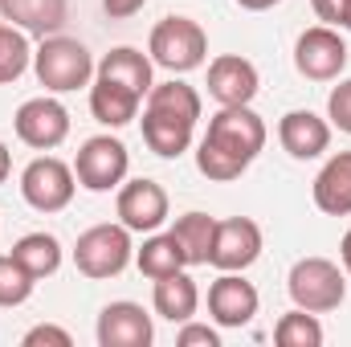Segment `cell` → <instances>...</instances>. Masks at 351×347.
<instances>
[{
  "label": "cell",
  "mask_w": 351,
  "mask_h": 347,
  "mask_svg": "<svg viewBox=\"0 0 351 347\" xmlns=\"http://www.w3.org/2000/svg\"><path fill=\"white\" fill-rule=\"evenodd\" d=\"M265 123L254 106H221L208 119L204 139L196 143V168L204 180L229 184L262 156L265 147Z\"/></svg>",
  "instance_id": "cell-1"
},
{
  "label": "cell",
  "mask_w": 351,
  "mask_h": 347,
  "mask_svg": "<svg viewBox=\"0 0 351 347\" xmlns=\"http://www.w3.org/2000/svg\"><path fill=\"white\" fill-rule=\"evenodd\" d=\"M200 123V94L188 82H156L143 98V143L160 160H180Z\"/></svg>",
  "instance_id": "cell-2"
},
{
  "label": "cell",
  "mask_w": 351,
  "mask_h": 347,
  "mask_svg": "<svg viewBox=\"0 0 351 347\" xmlns=\"http://www.w3.org/2000/svg\"><path fill=\"white\" fill-rule=\"evenodd\" d=\"M33 74L49 94H70V90H82L94 82V58L78 37L49 33L33 49Z\"/></svg>",
  "instance_id": "cell-3"
},
{
  "label": "cell",
  "mask_w": 351,
  "mask_h": 347,
  "mask_svg": "<svg viewBox=\"0 0 351 347\" xmlns=\"http://www.w3.org/2000/svg\"><path fill=\"white\" fill-rule=\"evenodd\" d=\"M147 53L168 74H192L208 58V33L192 16H164L147 37Z\"/></svg>",
  "instance_id": "cell-4"
},
{
  "label": "cell",
  "mask_w": 351,
  "mask_h": 347,
  "mask_svg": "<svg viewBox=\"0 0 351 347\" xmlns=\"http://www.w3.org/2000/svg\"><path fill=\"white\" fill-rule=\"evenodd\" d=\"M286 290H290L294 307H302L311 315H327V311H339L343 307L348 278H343V270L335 261H327V258H298L290 265Z\"/></svg>",
  "instance_id": "cell-5"
},
{
  "label": "cell",
  "mask_w": 351,
  "mask_h": 347,
  "mask_svg": "<svg viewBox=\"0 0 351 347\" xmlns=\"http://www.w3.org/2000/svg\"><path fill=\"white\" fill-rule=\"evenodd\" d=\"M135 258V246H131V229L119 221V225H90L86 233L74 241V265L82 278H119Z\"/></svg>",
  "instance_id": "cell-6"
},
{
  "label": "cell",
  "mask_w": 351,
  "mask_h": 347,
  "mask_svg": "<svg viewBox=\"0 0 351 347\" xmlns=\"http://www.w3.org/2000/svg\"><path fill=\"white\" fill-rule=\"evenodd\" d=\"M74 188H78V176L58 156H37L21 172V196L37 213H62L74 200Z\"/></svg>",
  "instance_id": "cell-7"
},
{
  "label": "cell",
  "mask_w": 351,
  "mask_h": 347,
  "mask_svg": "<svg viewBox=\"0 0 351 347\" xmlns=\"http://www.w3.org/2000/svg\"><path fill=\"white\" fill-rule=\"evenodd\" d=\"M12 127H16V139L33 152H53L66 143L70 135V110L53 98V94H37V98H25L12 115Z\"/></svg>",
  "instance_id": "cell-8"
},
{
  "label": "cell",
  "mask_w": 351,
  "mask_h": 347,
  "mask_svg": "<svg viewBox=\"0 0 351 347\" xmlns=\"http://www.w3.org/2000/svg\"><path fill=\"white\" fill-rule=\"evenodd\" d=\"M127 168H131L127 143L114 139V135H94L74 156L78 188H86V192H110V188H119L127 180Z\"/></svg>",
  "instance_id": "cell-9"
},
{
  "label": "cell",
  "mask_w": 351,
  "mask_h": 347,
  "mask_svg": "<svg viewBox=\"0 0 351 347\" xmlns=\"http://www.w3.org/2000/svg\"><path fill=\"white\" fill-rule=\"evenodd\" d=\"M294 70L306 82H335L348 70V41L331 25H315L294 41Z\"/></svg>",
  "instance_id": "cell-10"
},
{
  "label": "cell",
  "mask_w": 351,
  "mask_h": 347,
  "mask_svg": "<svg viewBox=\"0 0 351 347\" xmlns=\"http://www.w3.org/2000/svg\"><path fill=\"white\" fill-rule=\"evenodd\" d=\"M114 213L131 233H156L168 221V192L160 180H123L119 196H114Z\"/></svg>",
  "instance_id": "cell-11"
},
{
  "label": "cell",
  "mask_w": 351,
  "mask_h": 347,
  "mask_svg": "<svg viewBox=\"0 0 351 347\" xmlns=\"http://www.w3.org/2000/svg\"><path fill=\"white\" fill-rule=\"evenodd\" d=\"M258 258H262V229H258V221H250V217L217 221L213 250H208V265L213 270L241 274V270H250Z\"/></svg>",
  "instance_id": "cell-12"
},
{
  "label": "cell",
  "mask_w": 351,
  "mask_h": 347,
  "mask_svg": "<svg viewBox=\"0 0 351 347\" xmlns=\"http://www.w3.org/2000/svg\"><path fill=\"white\" fill-rule=\"evenodd\" d=\"M258 66L241 53H221L208 66V94L217 106H250L258 98Z\"/></svg>",
  "instance_id": "cell-13"
},
{
  "label": "cell",
  "mask_w": 351,
  "mask_h": 347,
  "mask_svg": "<svg viewBox=\"0 0 351 347\" xmlns=\"http://www.w3.org/2000/svg\"><path fill=\"white\" fill-rule=\"evenodd\" d=\"M258 307H262L258 286L245 282L241 274H221L208 286V315L217 319V327H245L254 323Z\"/></svg>",
  "instance_id": "cell-14"
},
{
  "label": "cell",
  "mask_w": 351,
  "mask_h": 347,
  "mask_svg": "<svg viewBox=\"0 0 351 347\" xmlns=\"http://www.w3.org/2000/svg\"><path fill=\"white\" fill-rule=\"evenodd\" d=\"M156 339L152 315L139 302H106L98 315V347H147Z\"/></svg>",
  "instance_id": "cell-15"
},
{
  "label": "cell",
  "mask_w": 351,
  "mask_h": 347,
  "mask_svg": "<svg viewBox=\"0 0 351 347\" xmlns=\"http://www.w3.org/2000/svg\"><path fill=\"white\" fill-rule=\"evenodd\" d=\"M278 143L290 160H319L331 147V123L315 110H286L278 119Z\"/></svg>",
  "instance_id": "cell-16"
},
{
  "label": "cell",
  "mask_w": 351,
  "mask_h": 347,
  "mask_svg": "<svg viewBox=\"0 0 351 347\" xmlns=\"http://www.w3.org/2000/svg\"><path fill=\"white\" fill-rule=\"evenodd\" d=\"M152 58L143 53V49H135V45H119V49H110L98 66H94V78H106V82H119V86L135 90L139 98H147V90L156 86V78H152Z\"/></svg>",
  "instance_id": "cell-17"
},
{
  "label": "cell",
  "mask_w": 351,
  "mask_h": 347,
  "mask_svg": "<svg viewBox=\"0 0 351 347\" xmlns=\"http://www.w3.org/2000/svg\"><path fill=\"white\" fill-rule=\"evenodd\" d=\"M315 208L327 217H351V152H339L315 176Z\"/></svg>",
  "instance_id": "cell-18"
},
{
  "label": "cell",
  "mask_w": 351,
  "mask_h": 347,
  "mask_svg": "<svg viewBox=\"0 0 351 347\" xmlns=\"http://www.w3.org/2000/svg\"><path fill=\"white\" fill-rule=\"evenodd\" d=\"M0 12L8 25L33 37H49V33H62L70 16V0H0Z\"/></svg>",
  "instance_id": "cell-19"
},
{
  "label": "cell",
  "mask_w": 351,
  "mask_h": 347,
  "mask_svg": "<svg viewBox=\"0 0 351 347\" xmlns=\"http://www.w3.org/2000/svg\"><path fill=\"white\" fill-rule=\"evenodd\" d=\"M152 307L160 319L168 323H188L200 307V290L196 282L188 278V270H176L168 278H156V294H152Z\"/></svg>",
  "instance_id": "cell-20"
},
{
  "label": "cell",
  "mask_w": 351,
  "mask_h": 347,
  "mask_svg": "<svg viewBox=\"0 0 351 347\" xmlns=\"http://www.w3.org/2000/svg\"><path fill=\"white\" fill-rule=\"evenodd\" d=\"M139 94L119 82H106V78H94L90 82V115L102 123V127H127L135 115H139Z\"/></svg>",
  "instance_id": "cell-21"
},
{
  "label": "cell",
  "mask_w": 351,
  "mask_h": 347,
  "mask_svg": "<svg viewBox=\"0 0 351 347\" xmlns=\"http://www.w3.org/2000/svg\"><path fill=\"white\" fill-rule=\"evenodd\" d=\"M12 258L41 282V278H53V274L62 270V241H58L53 233H25V237L12 246Z\"/></svg>",
  "instance_id": "cell-22"
},
{
  "label": "cell",
  "mask_w": 351,
  "mask_h": 347,
  "mask_svg": "<svg viewBox=\"0 0 351 347\" xmlns=\"http://www.w3.org/2000/svg\"><path fill=\"white\" fill-rule=\"evenodd\" d=\"M213 233H217V217H208V213H184V217H176V225H172V237L180 241L188 265H208Z\"/></svg>",
  "instance_id": "cell-23"
},
{
  "label": "cell",
  "mask_w": 351,
  "mask_h": 347,
  "mask_svg": "<svg viewBox=\"0 0 351 347\" xmlns=\"http://www.w3.org/2000/svg\"><path fill=\"white\" fill-rule=\"evenodd\" d=\"M135 265H139L143 278L156 282V278H168L176 270H188V258H184V250H180V241L172 233H152L143 241V250L135 254Z\"/></svg>",
  "instance_id": "cell-24"
},
{
  "label": "cell",
  "mask_w": 351,
  "mask_h": 347,
  "mask_svg": "<svg viewBox=\"0 0 351 347\" xmlns=\"http://www.w3.org/2000/svg\"><path fill=\"white\" fill-rule=\"evenodd\" d=\"M274 344L278 347H323V323L311 311L294 307V311H286L274 323Z\"/></svg>",
  "instance_id": "cell-25"
},
{
  "label": "cell",
  "mask_w": 351,
  "mask_h": 347,
  "mask_svg": "<svg viewBox=\"0 0 351 347\" xmlns=\"http://www.w3.org/2000/svg\"><path fill=\"white\" fill-rule=\"evenodd\" d=\"M33 62V45H29V33L16 29V25H0V86L16 82Z\"/></svg>",
  "instance_id": "cell-26"
},
{
  "label": "cell",
  "mask_w": 351,
  "mask_h": 347,
  "mask_svg": "<svg viewBox=\"0 0 351 347\" xmlns=\"http://www.w3.org/2000/svg\"><path fill=\"white\" fill-rule=\"evenodd\" d=\"M33 286H37V278L12 258V254L0 258V307H21V302H29Z\"/></svg>",
  "instance_id": "cell-27"
},
{
  "label": "cell",
  "mask_w": 351,
  "mask_h": 347,
  "mask_svg": "<svg viewBox=\"0 0 351 347\" xmlns=\"http://www.w3.org/2000/svg\"><path fill=\"white\" fill-rule=\"evenodd\" d=\"M327 119H331V127H339V131L351 135V78L327 94Z\"/></svg>",
  "instance_id": "cell-28"
},
{
  "label": "cell",
  "mask_w": 351,
  "mask_h": 347,
  "mask_svg": "<svg viewBox=\"0 0 351 347\" xmlns=\"http://www.w3.org/2000/svg\"><path fill=\"white\" fill-rule=\"evenodd\" d=\"M176 344L180 347H221V335L213 331V327H204V323H180V335H176Z\"/></svg>",
  "instance_id": "cell-29"
},
{
  "label": "cell",
  "mask_w": 351,
  "mask_h": 347,
  "mask_svg": "<svg viewBox=\"0 0 351 347\" xmlns=\"http://www.w3.org/2000/svg\"><path fill=\"white\" fill-rule=\"evenodd\" d=\"M25 347H41V344H53V347H70V331H62V327H53V323H41V327H33V331H25Z\"/></svg>",
  "instance_id": "cell-30"
},
{
  "label": "cell",
  "mask_w": 351,
  "mask_h": 347,
  "mask_svg": "<svg viewBox=\"0 0 351 347\" xmlns=\"http://www.w3.org/2000/svg\"><path fill=\"white\" fill-rule=\"evenodd\" d=\"M143 4H147V0H102V12H106L110 21H127V16H135Z\"/></svg>",
  "instance_id": "cell-31"
},
{
  "label": "cell",
  "mask_w": 351,
  "mask_h": 347,
  "mask_svg": "<svg viewBox=\"0 0 351 347\" xmlns=\"http://www.w3.org/2000/svg\"><path fill=\"white\" fill-rule=\"evenodd\" d=\"M233 4H241L245 12H265V8H274V4H282V0H233Z\"/></svg>",
  "instance_id": "cell-32"
},
{
  "label": "cell",
  "mask_w": 351,
  "mask_h": 347,
  "mask_svg": "<svg viewBox=\"0 0 351 347\" xmlns=\"http://www.w3.org/2000/svg\"><path fill=\"white\" fill-rule=\"evenodd\" d=\"M8 172H12V152H8V147L0 143V184L8 180Z\"/></svg>",
  "instance_id": "cell-33"
},
{
  "label": "cell",
  "mask_w": 351,
  "mask_h": 347,
  "mask_svg": "<svg viewBox=\"0 0 351 347\" xmlns=\"http://www.w3.org/2000/svg\"><path fill=\"white\" fill-rule=\"evenodd\" d=\"M339 258H343V270L351 274V229L343 233V241H339Z\"/></svg>",
  "instance_id": "cell-34"
},
{
  "label": "cell",
  "mask_w": 351,
  "mask_h": 347,
  "mask_svg": "<svg viewBox=\"0 0 351 347\" xmlns=\"http://www.w3.org/2000/svg\"><path fill=\"white\" fill-rule=\"evenodd\" d=\"M343 29H348V33H351V12H348V21H343Z\"/></svg>",
  "instance_id": "cell-35"
}]
</instances>
